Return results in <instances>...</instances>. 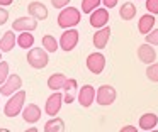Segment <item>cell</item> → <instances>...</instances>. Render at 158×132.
I'll return each instance as SVG.
<instances>
[{
    "label": "cell",
    "instance_id": "obj_1",
    "mask_svg": "<svg viewBox=\"0 0 158 132\" xmlns=\"http://www.w3.org/2000/svg\"><path fill=\"white\" fill-rule=\"evenodd\" d=\"M24 102H26V91L19 90L14 95H10L9 102L4 107V114L5 117H17L19 114H22V108H24Z\"/></svg>",
    "mask_w": 158,
    "mask_h": 132
},
{
    "label": "cell",
    "instance_id": "obj_2",
    "mask_svg": "<svg viewBox=\"0 0 158 132\" xmlns=\"http://www.w3.org/2000/svg\"><path fill=\"white\" fill-rule=\"evenodd\" d=\"M80 10L75 9V7H65L61 9L58 15V26L61 29H70V27H75L80 24Z\"/></svg>",
    "mask_w": 158,
    "mask_h": 132
},
{
    "label": "cell",
    "instance_id": "obj_3",
    "mask_svg": "<svg viewBox=\"0 0 158 132\" xmlns=\"http://www.w3.org/2000/svg\"><path fill=\"white\" fill-rule=\"evenodd\" d=\"M26 58H27L29 66L34 68V70H43V68H46L49 63L48 51H46L44 47H31Z\"/></svg>",
    "mask_w": 158,
    "mask_h": 132
},
{
    "label": "cell",
    "instance_id": "obj_4",
    "mask_svg": "<svg viewBox=\"0 0 158 132\" xmlns=\"http://www.w3.org/2000/svg\"><path fill=\"white\" fill-rule=\"evenodd\" d=\"M116 97H117V93L114 90V86H110V85H100L97 88L95 102L100 107H107V105H112L116 102Z\"/></svg>",
    "mask_w": 158,
    "mask_h": 132
},
{
    "label": "cell",
    "instance_id": "obj_5",
    "mask_svg": "<svg viewBox=\"0 0 158 132\" xmlns=\"http://www.w3.org/2000/svg\"><path fill=\"white\" fill-rule=\"evenodd\" d=\"M22 86V78L19 74H9L4 85H0V95L2 97H10L15 91H19Z\"/></svg>",
    "mask_w": 158,
    "mask_h": 132
},
{
    "label": "cell",
    "instance_id": "obj_6",
    "mask_svg": "<svg viewBox=\"0 0 158 132\" xmlns=\"http://www.w3.org/2000/svg\"><path fill=\"white\" fill-rule=\"evenodd\" d=\"M78 30H75L73 27H70L68 30H65V32L61 34V37H60V47H61L63 51H66V53H70L72 49H75L77 44H78Z\"/></svg>",
    "mask_w": 158,
    "mask_h": 132
},
{
    "label": "cell",
    "instance_id": "obj_7",
    "mask_svg": "<svg viewBox=\"0 0 158 132\" xmlns=\"http://www.w3.org/2000/svg\"><path fill=\"white\" fill-rule=\"evenodd\" d=\"M87 68L89 71H92L94 74H100L106 68V56L102 53H90L87 56Z\"/></svg>",
    "mask_w": 158,
    "mask_h": 132
},
{
    "label": "cell",
    "instance_id": "obj_8",
    "mask_svg": "<svg viewBox=\"0 0 158 132\" xmlns=\"http://www.w3.org/2000/svg\"><path fill=\"white\" fill-rule=\"evenodd\" d=\"M61 103H63V95L60 93V91H53L48 97V100H46L44 114H48L49 117H56L60 108H61Z\"/></svg>",
    "mask_w": 158,
    "mask_h": 132
},
{
    "label": "cell",
    "instance_id": "obj_9",
    "mask_svg": "<svg viewBox=\"0 0 158 132\" xmlns=\"http://www.w3.org/2000/svg\"><path fill=\"white\" fill-rule=\"evenodd\" d=\"M95 97H97V90L92 86V85H83L82 88L78 90V103L82 107H90V105L95 102Z\"/></svg>",
    "mask_w": 158,
    "mask_h": 132
},
{
    "label": "cell",
    "instance_id": "obj_10",
    "mask_svg": "<svg viewBox=\"0 0 158 132\" xmlns=\"http://www.w3.org/2000/svg\"><path fill=\"white\" fill-rule=\"evenodd\" d=\"M36 27H38V19L32 15L29 17H19V19H15L14 22H12V29L17 30V32H26V30H36Z\"/></svg>",
    "mask_w": 158,
    "mask_h": 132
},
{
    "label": "cell",
    "instance_id": "obj_11",
    "mask_svg": "<svg viewBox=\"0 0 158 132\" xmlns=\"http://www.w3.org/2000/svg\"><path fill=\"white\" fill-rule=\"evenodd\" d=\"M109 22V10L107 9H95L92 14H90V26L95 27V29H102V27L107 26Z\"/></svg>",
    "mask_w": 158,
    "mask_h": 132
},
{
    "label": "cell",
    "instance_id": "obj_12",
    "mask_svg": "<svg viewBox=\"0 0 158 132\" xmlns=\"http://www.w3.org/2000/svg\"><path fill=\"white\" fill-rule=\"evenodd\" d=\"M138 58H139L141 63L151 64V63H155V59H156V51H155V47L151 46L150 42L141 44V46L138 47Z\"/></svg>",
    "mask_w": 158,
    "mask_h": 132
},
{
    "label": "cell",
    "instance_id": "obj_13",
    "mask_svg": "<svg viewBox=\"0 0 158 132\" xmlns=\"http://www.w3.org/2000/svg\"><path fill=\"white\" fill-rule=\"evenodd\" d=\"M41 114H43L41 108L36 103H29L22 108V118H24V122H27V124H36V122H39Z\"/></svg>",
    "mask_w": 158,
    "mask_h": 132
},
{
    "label": "cell",
    "instance_id": "obj_14",
    "mask_svg": "<svg viewBox=\"0 0 158 132\" xmlns=\"http://www.w3.org/2000/svg\"><path fill=\"white\" fill-rule=\"evenodd\" d=\"M109 37H110V29L106 26V27H102V29L95 30V34H94V37H92V42L97 49H104V47L107 46V42H109Z\"/></svg>",
    "mask_w": 158,
    "mask_h": 132
},
{
    "label": "cell",
    "instance_id": "obj_15",
    "mask_svg": "<svg viewBox=\"0 0 158 132\" xmlns=\"http://www.w3.org/2000/svg\"><path fill=\"white\" fill-rule=\"evenodd\" d=\"M15 44H17V37H15L14 29L7 30L4 36L0 37V51H2V53H10Z\"/></svg>",
    "mask_w": 158,
    "mask_h": 132
},
{
    "label": "cell",
    "instance_id": "obj_16",
    "mask_svg": "<svg viewBox=\"0 0 158 132\" xmlns=\"http://www.w3.org/2000/svg\"><path fill=\"white\" fill-rule=\"evenodd\" d=\"M27 12H29V15L36 17L38 20H46L48 19V9H46V5L41 3V2H31L27 5Z\"/></svg>",
    "mask_w": 158,
    "mask_h": 132
},
{
    "label": "cell",
    "instance_id": "obj_17",
    "mask_svg": "<svg viewBox=\"0 0 158 132\" xmlns=\"http://www.w3.org/2000/svg\"><path fill=\"white\" fill-rule=\"evenodd\" d=\"M63 102L65 103H73L75 102V98L78 97L77 95V80H73V78H68L65 83V86H63Z\"/></svg>",
    "mask_w": 158,
    "mask_h": 132
},
{
    "label": "cell",
    "instance_id": "obj_18",
    "mask_svg": "<svg viewBox=\"0 0 158 132\" xmlns=\"http://www.w3.org/2000/svg\"><path fill=\"white\" fill-rule=\"evenodd\" d=\"M155 17L153 14H144V15L139 17V22H138V30H139V34H143V36H146L150 30H153V26H155Z\"/></svg>",
    "mask_w": 158,
    "mask_h": 132
},
{
    "label": "cell",
    "instance_id": "obj_19",
    "mask_svg": "<svg viewBox=\"0 0 158 132\" xmlns=\"http://www.w3.org/2000/svg\"><path fill=\"white\" fill-rule=\"evenodd\" d=\"M156 125H158V117L153 114V112L143 114L139 117V129L141 130H153Z\"/></svg>",
    "mask_w": 158,
    "mask_h": 132
},
{
    "label": "cell",
    "instance_id": "obj_20",
    "mask_svg": "<svg viewBox=\"0 0 158 132\" xmlns=\"http://www.w3.org/2000/svg\"><path fill=\"white\" fill-rule=\"evenodd\" d=\"M66 80H68V78H66L63 73H55V74H51V76L48 78V88L53 90V91H60V90H63Z\"/></svg>",
    "mask_w": 158,
    "mask_h": 132
},
{
    "label": "cell",
    "instance_id": "obj_21",
    "mask_svg": "<svg viewBox=\"0 0 158 132\" xmlns=\"http://www.w3.org/2000/svg\"><path fill=\"white\" fill-rule=\"evenodd\" d=\"M65 130V122L60 117H53L44 124V132H63Z\"/></svg>",
    "mask_w": 158,
    "mask_h": 132
},
{
    "label": "cell",
    "instance_id": "obj_22",
    "mask_svg": "<svg viewBox=\"0 0 158 132\" xmlns=\"http://www.w3.org/2000/svg\"><path fill=\"white\" fill-rule=\"evenodd\" d=\"M119 15H121L123 20H131L133 17H136V5L131 3V2L123 3L121 9H119Z\"/></svg>",
    "mask_w": 158,
    "mask_h": 132
},
{
    "label": "cell",
    "instance_id": "obj_23",
    "mask_svg": "<svg viewBox=\"0 0 158 132\" xmlns=\"http://www.w3.org/2000/svg\"><path fill=\"white\" fill-rule=\"evenodd\" d=\"M17 44H19V47H22V49H31L32 44H34V36H32L29 30L21 32L17 36Z\"/></svg>",
    "mask_w": 158,
    "mask_h": 132
},
{
    "label": "cell",
    "instance_id": "obj_24",
    "mask_svg": "<svg viewBox=\"0 0 158 132\" xmlns=\"http://www.w3.org/2000/svg\"><path fill=\"white\" fill-rule=\"evenodd\" d=\"M58 41H56L55 36H51V34H46V36H43V47H44L48 53H56L58 51Z\"/></svg>",
    "mask_w": 158,
    "mask_h": 132
},
{
    "label": "cell",
    "instance_id": "obj_25",
    "mask_svg": "<svg viewBox=\"0 0 158 132\" xmlns=\"http://www.w3.org/2000/svg\"><path fill=\"white\" fill-rule=\"evenodd\" d=\"M100 3H102V0H82V12L92 14L95 9H99Z\"/></svg>",
    "mask_w": 158,
    "mask_h": 132
},
{
    "label": "cell",
    "instance_id": "obj_26",
    "mask_svg": "<svg viewBox=\"0 0 158 132\" xmlns=\"http://www.w3.org/2000/svg\"><path fill=\"white\" fill-rule=\"evenodd\" d=\"M146 76H148V80H150V81L158 83V63L148 64V68H146Z\"/></svg>",
    "mask_w": 158,
    "mask_h": 132
},
{
    "label": "cell",
    "instance_id": "obj_27",
    "mask_svg": "<svg viewBox=\"0 0 158 132\" xmlns=\"http://www.w3.org/2000/svg\"><path fill=\"white\" fill-rule=\"evenodd\" d=\"M7 78H9V63L0 61V85H4Z\"/></svg>",
    "mask_w": 158,
    "mask_h": 132
},
{
    "label": "cell",
    "instance_id": "obj_28",
    "mask_svg": "<svg viewBox=\"0 0 158 132\" xmlns=\"http://www.w3.org/2000/svg\"><path fill=\"white\" fill-rule=\"evenodd\" d=\"M144 39H146V42L153 44V46H158V29L150 30V32L144 36Z\"/></svg>",
    "mask_w": 158,
    "mask_h": 132
},
{
    "label": "cell",
    "instance_id": "obj_29",
    "mask_svg": "<svg viewBox=\"0 0 158 132\" xmlns=\"http://www.w3.org/2000/svg\"><path fill=\"white\" fill-rule=\"evenodd\" d=\"M146 10L150 14H153V15H156L158 14V0H146Z\"/></svg>",
    "mask_w": 158,
    "mask_h": 132
},
{
    "label": "cell",
    "instance_id": "obj_30",
    "mask_svg": "<svg viewBox=\"0 0 158 132\" xmlns=\"http://www.w3.org/2000/svg\"><path fill=\"white\" fill-rule=\"evenodd\" d=\"M70 2H72V0H51L55 9H65V7H68Z\"/></svg>",
    "mask_w": 158,
    "mask_h": 132
},
{
    "label": "cell",
    "instance_id": "obj_31",
    "mask_svg": "<svg viewBox=\"0 0 158 132\" xmlns=\"http://www.w3.org/2000/svg\"><path fill=\"white\" fill-rule=\"evenodd\" d=\"M9 20V10H5L4 7L0 5V26H4Z\"/></svg>",
    "mask_w": 158,
    "mask_h": 132
},
{
    "label": "cell",
    "instance_id": "obj_32",
    "mask_svg": "<svg viewBox=\"0 0 158 132\" xmlns=\"http://www.w3.org/2000/svg\"><path fill=\"white\" fill-rule=\"evenodd\" d=\"M117 2H119V0H102V3L106 5V9H114V7L117 5Z\"/></svg>",
    "mask_w": 158,
    "mask_h": 132
},
{
    "label": "cell",
    "instance_id": "obj_33",
    "mask_svg": "<svg viewBox=\"0 0 158 132\" xmlns=\"http://www.w3.org/2000/svg\"><path fill=\"white\" fill-rule=\"evenodd\" d=\"M136 130H138V129L133 127V125H126V127L121 129V132H136Z\"/></svg>",
    "mask_w": 158,
    "mask_h": 132
},
{
    "label": "cell",
    "instance_id": "obj_34",
    "mask_svg": "<svg viewBox=\"0 0 158 132\" xmlns=\"http://www.w3.org/2000/svg\"><path fill=\"white\" fill-rule=\"evenodd\" d=\"M12 2H14V0H0V5H2V7H7V5H10Z\"/></svg>",
    "mask_w": 158,
    "mask_h": 132
},
{
    "label": "cell",
    "instance_id": "obj_35",
    "mask_svg": "<svg viewBox=\"0 0 158 132\" xmlns=\"http://www.w3.org/2000/svg\"><path fill=\"white\" fill-rule=\"evenodd\" d=\"M36 130H38V129H36V127H31V129H27V130H26V132H36Z\"/></svg>",
    "mask_w": 158,
    "mask_h": 132
},
{
    "label": "cell",
    "instance_id": "obj_36",
    "mask_svg": "<svg viewBox=\"0 0 158 132\" xmlns=\"http://www.w3.org/2000/svg\"><path fill=\"white\" fill-rule=\"evenodd\" d=\"M0 61H2V51H0Z\"/></svg>",
    "mask_w": 158,
    "mask_h": 132
}]
</instances>
